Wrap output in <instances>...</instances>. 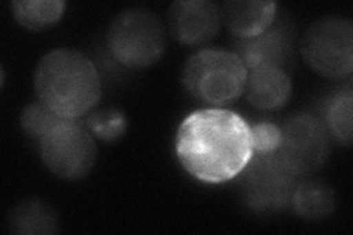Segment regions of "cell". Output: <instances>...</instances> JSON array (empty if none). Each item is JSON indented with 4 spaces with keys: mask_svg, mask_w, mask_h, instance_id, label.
<instances>
[{
    "mask_svg": "<svg viewBox=\"0 0 353 235\" xmlns=\"http://www.w3.org/2000/svg\"><path fill=\"white\" fill-rule=\"evenodd\" d=\"M175 153L197 181L234 180L253 156L249 122L234 110L205 108L187 115L176 130Z\"/></svg>",
    "mask_w": 353,
    "mask_h": 235,
    "instance_id": "cell-1",
    "label": "cell"
},
{
    "mask_svg": "<svg viewBox=\"0 0 353 235\" xmlns=\"http://www.w3.org/2000/svg\"><path fill=\"white\" fill-rule=\"evenodd\" d=\"M40 102L65 119H80L102 97V80L94 63L85 54L58 49L44 54L34 74Z\"/></svg>",
    "mask_w": 353,
    "mask_h": 235,
    "instance_id": "cell-2",
    "label": "cell"
},
{
    "mask_svg": "<svg viewBox=\"0 0 353 235\" xmlns=\"http://www.w3.org/2000/svg\"><path fill=\"white\" fill-rule=\"evenodd\" d=\"M181 83L199 102L223 108L245 94L248 70L233 50L201 49L185 61Z\"/></svg>",
    "mask_w": 353,
    "mask_h": 235,
    "instance_id": "cell-3",
    "label": "cell"
},
{
    "mask_svg": "<svg viewBox=\"0 0 353 235\" xmlns=\"http://www.w3.org/2000/svg\"><path fill=\"white\" fill-rule=\"evenodd\" d=\"M114 58L128 70H146L157 63L167 48V31L157 14L145 8L121 12L108 32Z\"/></svg>",
    "mask_w": 353,
    "mask_h": 235,
    "instance_id": "cell-4",
    "label": "cell"
},
{
    "mask_svg": "<svg viewBox=\"0 0 353 235\" xmlns=\"http://www.w3.org/2000/svg\"><path fill=\"white\" fill-rule=\"evenodd\" d=\"M305 62L321 76L343 80L353 71V24L349 18L325 17L309 25L302 37Z\"/></svg>",
    "mask_w": 353,
    "mask_h": 235,
    "instance_id": "cell-5",
    "label": "cell"
},
{
    "mask_svg": "<svg viewBox=\"0 0 353 235\" xmlns=\"http://www.w3.org/2000/svg\"><path fill=\"white\" fill-rule=\"evenodd\" d=\"M44 166L61 180L79 181L96 165L97 144L80 119H65L40 143Z\"/></svg>",
    "mask_w": 353,
    "mask_h": 235,
    "instance_id": "cell-6",
    "label": "cell"
},
{
    "mask_svg": "<svg viewBox=\"0 0 353 235\" xmlns=\"http://www.w3.org/2000/svg\"><path fill=\"white\" fill-rule=\"evenodd\" d=\"M240 176L243 203L258 214H274L290 206L299 178L294 176L275 153H253Z\"/></svg>",
    "mask_w": 353,
    "mask_h": 235,
    "instance_id": "cell-7",
    "label": "cell"
},
{
    "mask_svg": "<svg viewBox=\"0 0 353 235\" xmlns=\"http://www.w3.org/2000/svg\"><path fill=\"white\" fill-rule=\"evenodd\" d=\"M330 136L319 116L297 114L281 128L277 154L294 176L312 175L327 159Z\"/></svg>",
    "mask_w": 353,
    "mask_h": 235,
    "instance_id": "cell-8",
    "label": "cell"
},
{
    "mask_svg": "<svg viewBox=\"0 0 353 235\" xmlns=\"http://www.w3.org/2000/svg\"><path fill=\"white\" fill-rule=\"evenodd\" d=\"M221 27V8L211 0H180L170 6V34L183 46H205L216 39Z\"/></svg>",
    "mask_w": 353,
    "mask_h": 235,
    "instance_id": "cell-9",
    "label": "cell"
},
{
    "mask_svg": "<svg viewBox=\"0 0 353 235\" xmlns=\"http://www.w3.org/2000/svg\"><path fill=\"white\" fill-rule=\"evenodd\" d=\"M233 52L246 70L275 66L287 71L293 61V28L290 22L277 18L262 34L252 39H236Z\"/></svg>",
    "mask_w": 353,
    "mask_h": 235,
    "instance_id": "cell-10",
    "label": "cell"
},
{
    "mask_svg": "<svg viewBox=\"0 0 353 235\" xmlns=\"http://www.w3.org/2000/svg\"><path fill=\"white\" fill-rule=\"evenodd\" d=\"M221 8L223 24L236 39H252L277 19V3L270 0H228Z\"/></svg>",
    "mask_w": 353,
    "mask_h": 235,
    "instance_id": "cell-11",
    "label": "cell"
},
{
    "mask_svg": "<svg viewBox=\"0 0 353 235\" xmlns=\"http://www.w3.org/2000/svg\"><path fill=\"white\" fill-rule=\"evenodd\" d=\"M248 102L258 110H279L292 96V78L285 70L261 66L248 71L245 88Z\"/></svg>",
    "mask_w": 353,
    "mask_h": 235,
    "instance_id": "cell-12",
    "label": "cell"
},
{
    "mask_svg": "<svg viewBox=\"0 0 353 235\" xmlns=\"http://www.w3.org/2000/svg\"><path fill=\"white\" fill-rule=\"evenodd\" d=\"M58 223L57 212L37 198L21 201L8 215V227L14 234H54L59 229Z\"/></svg>",
    "mask_w": 353,
    "mask_h": 235,
    "instance_id": "cell-13",
    "label": "cell"
},
{
    "mask_svg": "<svg viewBox=\"0 0 353 235\" xmlns=\"http://www.w3.org/2000/svg\"><path fill=\"white\" fill-rule=\"evenodd\" d=\"M353 90L346 88L331 94L323 106L321 119L328 136L341 145H352L353 139Z\"/></svg>",
    "mask_w": 353,
    "mask_h": 235,
    "instance_id": "cell-14",
    "label": "cell"
},
{
    "mask_svg": "<svg viewBox=\"0 0 353 235\" xmlns=\"http://www.w3.org/2000/svg\"><path fill=\"white\" fill-rule=\"evenodd\" d=\"M290 205L302 218L323 219L333 214L336 196L333 190L321 183L299 181L293 192Z\"/></svg>",
    "mask_w": 353,
    "mask_h": 235,
    "instance_id": "cell-15",
    "label": "cell"
},
{
    "mask_svg": "<svg viewBox=\"0 0 353 235\" xmlns=\"http://www.w3.org/2000/svg\"><path fill=\"white\" fill-rule=\"evenodd\" d=\"M63 0H18L10 3L12 15L21 27L31 31L46 30L65 14Z\"/></svg>",
    "mask_w": 353,
    "mask_h": 235,
    "instance_id": "cell-16",
    "label": "cell"
},
{
    "mask_svg": "<svg viewBox=\"0 0 353 235\" xmlns=\"http://www.w3.org/2000/svg\"><path fill=\"white\" fill-rule=\"evenodd\" d=\"M63 121L65 118L59 116L57 112L40 102V100L32 102L22 109L19 118L21 127L24 132L39 143Z\"/></svg>",
    "mask_w": 353,
    "mask_h": 235,
    "instance_id": "cell-17",
    "label": "cell"
},
{
    "mask_svg": "<svg viewBox=\"0 0 353 235\" xmlns=\"http://www.w3.org/2000/svg\"><path fill=\"white\" fill-rule=\"evenodd\" d=\"M87 127L96 137L105 141H114L125 131L127 121L118 110H106L93 114L87 121Z\"/></svg>",
    "mask_w": 353,
    "mask_h": 235,
    "instance_id": "cell-18",
    "label": "cell"
},
{
    "mask_svg": "<svg viewBox=\"0 0 353 235\" xmlns=\"http://www.w3.org/2000/svg\"><path fill=\"white\" fill-rule=\"evenodd\" d=\"M250 136L253 153L268 154L279 150L281 141V128L271 122H259L256 125H250Z\"/></svg>",
    "mask_w": 353,
    "mask_h": 235,
    "instance_id": "cell-19",
    "label": "cell"
}]
</instances>
